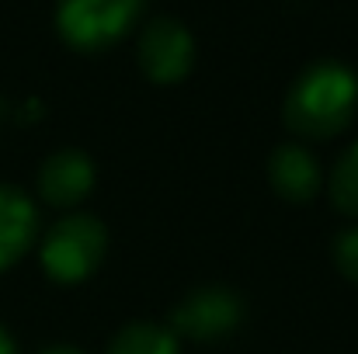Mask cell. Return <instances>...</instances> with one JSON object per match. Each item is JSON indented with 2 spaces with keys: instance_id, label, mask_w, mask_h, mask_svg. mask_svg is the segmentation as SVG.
<instances>
[{
  "instance_id": "cell-1",
  "label": "cell",
  "mask_w": 358,
  "mask_h": 354,
  "mask_svg": "<svg viewBox=\"0 0 358 354\" xmlns=\"http://www.w3.org/2000/svg\"><path fill=\"white\" fill-rule=\"evenodd\" d=\"M358 108V77L338 59L306 66L285 98V125L303 139H331L348 128Z\"/></svg>"
},
{
  "instance_id": "cell-2",
  "label": "cell",
  "mask_w": 358,
  "mask_h": 354,
  "mask_svg": "<svg viewBox=\"0 0 358 354\" xmlns=\"http://www.w3.org/2000/svg\"><path fill=\"white\" fill-rule=\"evenodd\" d=\"M108 250V233L94 216H66L42 239V267L59 285H77L98 271Z\"/></svg>"
},
{
  "instance_id": "cell-3",
  "label": "cell",
  "mask_w": 358,
  "mask_h": 354,
  "mask_svg": "<svg viewBox=\"0 0 358 354\" xmlns=\"http://www.w3.org/2000/svg\"><path fill=\"white\" fill-rule=\"evenodd\" d=\"M139 14L143 0H59L56 28L66 45L80 52H98L125 38Z\"/></svg>"
},
{
  "instance_id": "cell-4",
  "label": "cell",
  "mask_w": 358,
  "mask_h": 354,
  "mask_svg": "<svg viewBox=\"0 0 358 354\" xmlns=\"http://www.w3.org/2000/svg\"><path fill=\"white\" fill-rule=\"evenodd\" d=\"M243 320V299L223 285L195 288L171 313V334L188 341H223Z\"/></svg>"
},
{
  "instance_id": "cell-5",
  "label": "cell",
  "mask_w": 358,
  "mask_h": 354,
  "mask_svg": "<svg viewBox=\"0 0 358 354\" xmlns=\"http://www.w3.org/2000/svg\"><path fill=\"white\" fill-rule=\"evenodd\" d=\"M195 63L192 31L174 17H157L139 38V66L153 84H178Z\"/></svg>"
},
{
  "instance_id": "cell-6",
  "label": "cell",
  "mask_w": 358,
  "mask_h": 354,
  "mask_svg": "<svg viewBox=\"0 0 358 354\" xmlns=\"http://www.w3.org/2000/svg\"><path fill=\"white\" fill-rule=\"evenodd\" d=\"M91 188H94V163L80 149H59L38 170V191L49 205L59 209L77 205L91 195Z\"/></svg>"
},
{
  "instance_id": "cell-7",
  "label": "cell",
  "mask_w": 358,
  "mask_h": 354,
  "mask_svg": "<svg viewBox=\"0 0 358 354\" xmlns=\"http://www.w3.org/2000/svg\"><path fill=\"white\" fill-rule=\"evenodd\" d=\"M268 181L285 202H310L320 191L324 174L310 149H303L299 142H285L268 156Z\"/></svg>"
},
{
  "instance_id": "cell-8",
  "label": "cell",
  "mask_w": 358,
  "mask_h": 354,
  "mask_svg": "<svg viewBox=\"0 0 358 354\" xmlns=\"http://www.w3.org/2000/svg\"><path fill=\"white\" fill-rule=\"evenodd\" d=\"M35 233L38 216L31 198L10 184H0V271L24 257V250L35 243Z\"/></svg>"
},
{
  "instance_id": "cell-9",
  "label": "cell",
  "mask_w": 358,
  "mask_h": 354,
  "mask_svg": "<svg viewBox=\"0 0 358 354\" xmlns=\"http://www.w3.org/2000/svg\"><path fill=\"white\" fill-rule=\"evenodd\" d=\"M108 354H178V337L157 323H129L108 344Z\"/></svg>"
},
{
  "instance_id": "cell-10",
  "label": "cell",
  "mask_w": 358,
  "mask_h": 354,
  "mask_svg": "<svg viewBox=\"0 0 358 354\" xmlns=\"http://www.w3.org/2000/svg\"><path fill=\"white\" fill-rule=\"evenodd\" d=\"M331 198L345 216L358 219V142L341 153V160L331 170Z\"/></svg>"
},
{
  "instance_id": "cell-11",
  "label": "cell",
  "mask_w": 358,
  "mask_h": 354,
  "mask_svg": "<svg viewBox=\"0 0 358 354\" xmlns=\"http://www.w3.org/2000/svg\"><path fill=\"white\" fill-rule=\"evenodd\" d=\"M334 264H338V271L348 281L358 285V226L345 230V233L334 239Z\"/></svg>"
},
{
  "instance_id": "cell-12",
  "label": "cell",
  "mask_w": 358,
  "mask_h": 354,
  "mask_svg": "<svg viewBox=\"0 0 358 354\" xmlns=\"http://www.w3.org/2000/svg\"><path fill=\"white\" fill-rule=\"evenodd\" d=\"M0 354H17L14 351V341L7 337V330H3V327H0Z\"/></svg>"
},
{
  "instance_id": "cell-13",
  "label": "cell",
  "mask_w": 358,
  "mask_h": 354,
  "mask_svg": "<svg viewBox=\"0 0 358 354\" xmlns=\"http://www.w3.org/2000/svg\"><path fill=\"white\" fill-rule=\"evenodd\" d=\"M42 354H84V351H77V348H49V351H42Z\"/></svg>"
}]
</instances>
